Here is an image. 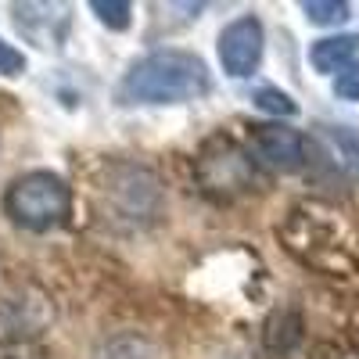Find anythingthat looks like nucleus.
<instances>
[{
    "mask_svg": "<svg viewBox=\"0 0 359 359\" xmlns=\"http://www.w3.org/2000/svg\"><path fill=\"white\" fill-rule=\"evenodd\" d=\"M212 94V72L205 57L184 47H162L137 57L118 83L123 104H184Z\"/></svg>",
    "mask_w": 359,
    "mask_h": 359,
    "instance_id": "f257e3e1",
    "label": "nucleus"
},
{
    "mask_svg": "<svg viewBox=\"0 0 359 359\" xmlns=\"http://www.w3.org/2000/svg\"><path fill=\"white\" fill-rule=\"evenodd\" d=\"M4 212L22 230H33V233L57 230L72 216V187L50 169L22 172L4 191Z\"/></svg>",
    "mask_w": 359,
    "mask_h": 359,
    "instance_id": "f03ea898",
    "label": "nucleus"
},
{
    "mask_svg": "<svg viewBox=\"0 0 359 359\" xmlns=\"http://www.w3.org/2000/svg\"><path fill=\"white\" fill-rule=\"evenodd\" d=\"M194 176L205 194L233 198V194H245L255 184V162L230 137H212L201 144V151L194 158Z\"/></svg>",
    "mask_w": 359,
    "mask_h": 359,
    "instance_id": "7ed1b4c3",
    "label": "nucleus"
},
{
    "mask_svg": "<svg viewBox=\"0 0 359 359\" xmlns=\"http://www.w3.org/2000/svg\"><path fill=\"white\" fill-rule=\"evenodd\" d=\"M262 50H266V29L255 15H241L233 18L219 40H216V54H219V65L230 79H248L259 72L262 65Z\"/></svg>",
    "mask_w": 359,
    "mask_h": 359,
    "instance_id": "20e7f679",
    "label": "nucleus"
},
{
    "mask_svg": "<svg viewBox=\"0 0 359 359\" xmlns=\"http://www.w3.org/2000/svg\"><path fill=\"white\" fill-rule=\"evenodd\" d=\"M248 155L255 165H266L273 172H298L306 165V137L287 123H262L252 126Z\"/></svg>",
    "mask_w": 359,
    "mask_h": 359,
    "instance_id": "39448f33",
    "label": "nucleus"
},
{
    "mask_svg": "<svg viewBox=\"0 0 359 359\" xmlns=\"http://www.w3.org/2000/svg\"><path fill=\"white\" fill-rule=\"evenodd\" d=\"M355 54H359V33H334L309 47V65L320 76H338L355 62Z\"/></svg>",
    "mask_w": 359,
    "mask_h": 359,
    "instance_id": "423d86ee",
    "label": "nucleus"
},
{
    "mask_svg": "<svg viewBox=\"0 0 359 359\" xmlns=\"http://www.w3.org/2000/svg\"><path fill=\"white\" fill-rule=\"evenodd\" d=\"M90 11L97 15L101 25H108L111 33H123L133 22V4L130 0H90Z\"/></svg>",
    "mask_w": 359,
    "mask_h": 359,
    "instance_id": "0eeeda50",
    "label": "nucleus"
},
{
    "mask_svg": "<svg viewBox=\"0 0 359 359\" xmlns=\"http://www.w3.org/2000/svg\"><path fill=\"white\" fill-rule=\"evenodd\" d=\"M302 15L313 22V25H341L348 15H352V8L345 4V0H306L302 4Z\"/></svg>",
    "mask_w": 359,
    "mask_h": 359,
    "instance_id": "6e6552de",
    "label": "nucleus"
},
{
    "mask_svg": "<svg viewBox=\"0 0 359 359\" xmlns=\"http://www.w3.org/2000/svg\"><path fill=\"white\" fill-rule=\"evenodd\" d=\"M255 108H262V111H269V115H277V118H294L298 115V104H294V97L291 94H284V90H277V86H262V90H255Z\"/></svg>",
    "mask_w": 359,
    "mask_h": 359,
    "instance_id": "1a4fd4ad",
    "label": "nucleus"
},
{
    "mask_svg": "<svg viewBox=\"0 0 359 359\" xmlns=\"http://www.w3.org/2000/svg\"><path fill=\"white\" fill-rule=\"evenodd\" d=\"M25 54L15 47V43H8L4 36H0V76H8V79H15V76H22L25 72Z\"/></svg>",
    "mask_w": 359,
    "mask_h": 359,
    "instance_id": "9d476101",
    "label": "nucleus"
},
{
    "mask_svg": "<svg viewBox=\"0 0 359 359\" xmlns=\"http://www.w3.org/2000/svg\"><path fill=\"white\" fill-rule=\"evenodd\" d=\"M334 94L341 101H359V57H355L348 69H341L334 76Z\"/></svg>",
    "mask_w": 359,
    "mask_h": 359,
    "instance_id": "9b49d317",
    "label": "nucleus"
}]
</instances>
